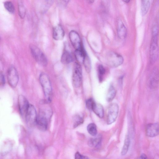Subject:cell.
Instances as JSON below:
<instances>
[{
	"label": "cell",
	"mask_w": 159,
	"mask_h": 159,
	"mask_svg": "<svg viewBox=\"0 0 159 159\" xmlns=\"http://www.w3.org/2000/svg\"><path fill=\"white\" fill-rule=\"evenodd\" d=\"M116 93V91L115 88L111 86L109 88L107 96V100L108 102L111 101L114 98Z\"/></svg>",
	"instance_id": "obj_21"
},
{
	"label": "cell",
	"mask_w": 159,
	"mask_h": 159,
	"mask_svg": "<svg viewBox=\"0 0 159 159\" xmlns=\"http://www.w3.org/2000/svg\"><path fill=\"white\" fill-rule=\"evenodd\" d=\"M83 118L79 115H76L73 118V127L76 128L83 122Z\"/></svg>",
	"instance_id": "obj_26"
},
{
	"label": "cell",
	"mask_w": 159,
	"mask_h": 159,
	"mask_svg": "<svg viewBox=\"0 0 159 159\" xmlns=\"http://www.w3.org/2000/svg\"><path fill=\"white\" fill-rule=\"evenodd\" d=\"M117 33L118 37L121 39L124 40L126 37L127 31L124 24L120 20H119L117 24Z\"/></svg>",
	"instance_id": "obj_13"
},
{
	"label": "cell",
	"mask_w": 159,
	"mask_h": 159,
	"mask_svg": "<svg viewBox=\"0 0 159 159\" xmlns=\"http://www.w3.org/2000/svg\"><path fill=\"white\" fill-rule=\"evenodd\" d=\"M93 1H91V0L89 1V2L90 3H92L93 2Z\"/></svg>",
	"instance_id": "obj_35"
},
{
	"label": "cell",
	"mask_w": 159,
	"mask_h": 159,
	"mask_svg": "<svg viewBox=\"0 0 159 159\" xmlns=\"http://www.w3.org/2000/svg\"><path fill=\"white\" fill-rule=\"evenodd\" d=\"M107 64L111 67H117L123 63L124 61L122 57L119 54L113 52H108L106 56Z\"/></svg>",
	"instance_id": "obj_2"
},
{
	"label": "cell",
	"mask_w": 159,
	"mask_h": 159,
	"mask_svg": "<svg viewBox=\"0 0 159 159\" xmlns=\"http://www.w3.org/2000/svg\"><path fill=\"white\" fill-rule=\"evenodd\" d=\"M86 54L83 48L78 49H75V55L77 61L80 63L83 62L85 57Z\"/></svg>",
	"instance_id": "obj_16"
},
{
	"label": "cell",
	"mask_w": 159,
	"mask_h": 159,
	"mask_svg": "<svg viewBox=\"0 0 159 159\" xmlns=\"http://www.w3.org/2000/svg\"><path fill=\"white\" fill-rule=\"evenodd\" d=\"M18 102L20 112L25 117L30 104L25 97L21 95L18 96Z\"/></svg>",
	"instance_id": "obj_10"
},
{
	"label": "cell",
	"mask_w": 159,
	"mask_h": 159,
	"mask_svg": "<svg viewBox=\"0 0 159 159\" xmlns=\"http://www.w3.org/2000/svg\"><path fill=\"white\" fill-rule=\"evenodd\" d=\"M123 1L125 3H129L130 2V0H124Z\"/></svg>",
	"instance_id": "obj_34"
},
{
	"label": "cell",
	"mask_w": 159,
	"mask_h": 159,
	"mask_svg": "<svg viewBox=\"0 0 159 159\" xmlns=\"http://www.w3.org/2000/svg\"><path fill=\"white\" fill-rule=\"evenodd\" d=\"M39 81L42 87L46 101H51L52 88L48 76L45 73H41L39 76Z\"/></svg>",
	"instance_id": "obj_1"
},
{
	"label": "cell",
	"mask_w": 159,
	"mask_h": 159,
	"mask_svg": "<svg viewBox=\"0 0 159 159\" xmlns=\"http://www.w3.org/2000/svg\"><path fill=\"white\" fill-rule=\"evenodd\" d=\"M150 6L149 0L141 1V12L143 15H145L148 12Z\"/></svg>",
	"instance_id": "obj_20"
},
{
	"label": "cell",
	"mask_w": 159,
	"mask_h": 159,
	"mask_svg": "<svg viewBox=\"0 0 159 159\" xmlns=\"http://www.w3.org/2000/svg\"><path fill=\"white\" fill-rule=\"evenodd\" d=\"M158 75L157 69H154L152 74L149 80L150 86L151 88L157 87L158 84Z\"/></svg>",
	"instance_id": "obj_15"
},
{
	"label": "cell",
	"mask_w": 159,
	"mask_h": 159,
	"mask_svg": "<svg viewBox=\"0 0 159 159\" xmlns=\"http://www.w3.org/2000/svg\"><path fill=\"white\" fill-rule=\"evenodd\" d=\"M141 159H148V158L145 154H142L141 155Z\"/></svg>",
	"instance_id": "obj_33"
},
{
	"label": "cell",
	"mask_w": 159,
	"mask_h": 159,
	"mask_svg": "<svg viewBox=\"0 0 159 159\" xmlns=\"http://www.w3.org/2000/svg\"><path fill=\"white\" fill-rule=\"evenodd\" d=\"M64 35V30L61 25H58L54 27L52 35L54 39L57 40H61L63 39Z\"/></svg>",
	"instance_id": "obj_14"
},
{
	"label": "cell",
	"mask_w": 159,
	"mask_h": 159,
	"mask_svg": "<svg viewBox=\"0 0 159 159\" xmlns=\"http://www.w3.org/2000/svg\"><path fill=\"white\" fill-rule=\"evenodd\" d=\"M83 63L87 72H90L91 69V64L89 58L87 54L85 55Z\"/></svg>",
	"instance_id": "obj_28"
},
{
	"label": "cell",
	"mask_w": 159,
	"mask_h": 159,
	"mask_svg": "<svg viewBox=\"0 0 159 159\" xmlns=\"http://www.w3.org/2000/svg\"><path fill=\"white\" fill-rule=\"evenodd\" d=\"M7 79L10 86L13 88L16 86L19 81V76L16 70L13 66H10L8 70Z\"/></svg>",
	"instance_id": "obj_7"
},
{
	"label": "cell",
	"mask_w": 159,
	"mask_h": 159,
	"mask_svg": "<svg viewBox=\"0 0 159 159\" xmlns=\"http://www.w3.org/2000/svg\"><path fill=\"white\" fill-rule=\"evenodd\" d=\"M101 139V137L100 136L91 138L88 142V145L91 147H97L100 143Z\"/></svg>",
	"instance_id": "obj_22"
},
{
	"label": "cell",
	"mask_w": 159,
	"mask_h": 159,
	"mask_svg": "<svg viewBox=\"0 0 159 159\" xmlns=\"http://www.w3.org/2000/svg\"><path fill=\"white\" fill-rule=\"evenodd\" d=\"M159 127L158 123L149 124L147 126L146 134L149 137H155L159 134Z\"/></svg>",
	"instance_id": "obj_12"
},
{
	"label": "cell",
	"mask_w": 159,
	"mask_h": 159,
	"mask_svg": "<svg viewBox=\"0 0 159 159\" xmlns=\"http://www.w3.org/2000/svg\"><path fill=\"white\" fill-rule=\"evenodd\" d=\"M98 72L99 75V79L100 80H102V76L103 75L105 72V70L102 65H100L98 67Z\"/></svg>",
	"instance_id": "obj_30"
},
{
	"label": "cell",
	"mask_w": 159,
	"mask_h": 159,
	"mask_svg": "<svg viewBox=\"0 0 159 159\" xmlns=\"http://www.w3.org/2000/svg\"><path fill=\"white\" fill-rule=\"evenodd\" d=\"M70 41L75 49L82 48L81 46V39L78 33L74 30H71L69 34Z\"/></svg>",
	"instance_id": "obj_11"
},
{
	"label": "cell",
	"mask_w": 159,
	"mask_h": 159,
	"mask_svg": "<svg viewBox=\"0 0 159 159\" xmlns=\"http://www.w3.org/2000/svg\"><path fill=\"white\" fill-rule=\"evenodd\" d=\"M37 117L35 107L32 105L30 104L25 116L27 124L30 125L36 124Z\"/></svg>",
	"instance_id": "obj_8"
},
{
	"label": "cell",
	"mask_w": 159,
	"mask_h": 159,
	"mask_svg": "<svg viewBox=\"0 0 159 159\" xmlns=\"http://www.w3.org/2000/svg\"><path fill=\"white\" fill-rule=\"evenodd\" d=\"M95 102L92 98L87 99L86 102V106L87 108L89 110H92L93 107Z\"/></svg>",
	"instance_id": "obj_29"
},
{
	"label": "cell",
	"mask_w": 159,
	"mask_h": 159,
	"mask_svg": "<svg viewBox=\"0 0 159 159\" xmlns=\"http://www.w3.org/2000/svg\"><path fill=\"white\" fill-rule=\"evenodd\" d=\"M75 159H88V158L87 156L83 155L78 152L75 153Z\"/></svg>",
	"instance_id": "obj_31"
},
{
	"label": "cell",
	"mask_w": 159,
	"mask_h": 159,
	"mask_svg": "<svg viewBox=\"0 0 159 159\" xmlns=\"http://www.w3.org/2000/svg\"><path fill=\"white\" fill-rule=\"evenodd\" d=\"M72 80L74 86L76 88L79 87L82 81V70L80 64L75 63L73 70Z\"/></svg>",
	"instance_id": "obj_5"
},
{
	"label": "cell",
	"mask_w": 159,
	"mask_h": 159,
	"mask_svg": "<svg viewBox=\"0 0 159 159\" xmlns=\"http://www.w3.org/2000/svg\"><path fill=\"white\" fill-rule=\"evenodd\" d=\"M50 117L45 112L40 111L39 115L37 116L36 122L39 129L42 131H46L48 126V120Z\"/></svg>",
	"instance_id": "obj_6"
},
{
	"label": "cell",
	"mask_w": 159,
	"mask_h": 159,
	"mask_svg": "<svg viewBox=\"0 0 159 159\" xmlns=\"http://www.w3.org/2000/svg\"><path fill=\"white\" fill-rule=\"evenodd\" d=\"M18 7L19 15L21 18L23 19L25 16L26 10L22 1H18Z\"/></svg>",
	"instance_id": "obj_19"
},
{
	"label": "cell",
	"mask_w": 159,
	"mask_h": 159,
	"mask_svg": "<svg viewBox=\"0 0 159 159\" xmlns=\"http://www.w3.org/2000/svg\"><path fill=\"white\" fill-rule=\"evenodd\" d=\"M12 148V144L10 142H7L3 146L1 153L2 155L8 154Z\"/></svg>",
	"instance_id": "obj_25"
},
{
	"label": "cell",
	"mask_w": 159,
	"mask_h": 159,
	"mask_svg": "<svg viewBox=\"0 0 159 159\" xmlns=\"http://www.w3.org/2000/svg\"><path fill=\"white\" fill-rule=\"evenodd\" d=\"M87 130L88 133L92 136H95L97 133L96 125L93 123L89 124L87 127Z\"/></svg>",
	"instance_id": "obj_24"
},
{
	"label": "cell",
	"mask_w": 159,
	"mask_h": 159,
	"mask_svg": "<svg viewBox=\"0 0 159 159\" xmlns=\"http://www.w3.org/2000/svg\"><path fill=\"white\" fill-rule=\"evenodd\" d=\"M4 5L6 9L10 13H13L15 9L13 3L11 1H7L4 2Z\"/></svg>",
	"instance_id": "obj_27"
},
{
	"label": "cell",
	"mask_w": 159,
	"mask_h": 159,
	"mask_svg": "<svg viewBox=\"0 0 159 159\" xmlns=\"http://www.w3.org/2000/svg\"><path fill=\"white\" fill-rule=\"evenodd\" d=\"M130 143L129 137L128 135H127L125 138L124 144L121 151L122 155H125L127 153L129 146Z\"/></svg>",
	"instance_id": "obj_23"
},
{
	"label": "cell",
	"mask_w": 159,
	"mask_h": 159,
	"mask_svg": "<svg viewBox=\"0 0 159 159\" xmlns=\"http://www.w3.org/2000/svg\"><path fill=\"white\" fill-rule=\"evenodd\" d=\"M5 82L4 79L2 75L0 74V85H3Z\"/></svg>",
	"instance_id": "obj_32"
},
{
	"label": "cell",
	"mask_w": 159,
	"mask_h": 159,
	"mask_svg": "<svg viewBox=\"0 0 159 159\" xmlns=\"http://www.w3.org/2000/svg\"><path fill=\"white\" fill-rule=\"evenodd\" d=\"M118 111L119 107L117 104L113 103L110 105L108 108L107 117V123L108 124H111L116 120L118 116Z\"/></svg>",
	"instance_id": "obj_9"
},
{
	"label": "cell",
	"mask_w": 159,
	"mask_h": 159,
	"mask_svg": "<svg viewBox=\"0 0 159 159\" xmlns=\"http://www.w3.org/2000/svg\"><path fill=\"white\" fill-rule=\"evenodd\" d=\"M73 61V57L70 53L67 50L64 51L61 58V62L64 64H68Z\"/></svg>",
	"instance_id": "obj_18"
},
{
	"label": "cell",
	"mask_w": 159,
	"mask_h": 159,
	"mask_svg": "<svg viewBox=\"0 0 159 159\" xmlns=\"http://www.w3.org/2000/svg\"><path fill=\"white\" fill-rule=\"evenodd\" d=\"M30 48L31 54L36 61L42 66H46L48 63L47 59L40 49L34 45H31Z\"/></svg>",
	"instance_id": "obj_4"
},
{
	"label": "cell",
	"mask_w": 159,
	"mask_h": 159,
	"mask_svg": "<svg viewBox=\"0 0 159 159\" xmlns=\"http://www.w3.org/2000/svg\"><path fill=\"white\" fill-rule=\"evenodd\" d=\"M99 117L102 118L104 116V110L102 106L100 104L94 103L92 110Z\"/></svg>",
	"instance_id": "obj_17"
},
{
	"label": "cell",
	"mask_w": 159,
	"mask_h": 159,
	"mask_svg": "<svg viewBox=\"0 0 159 159\" xmlns=\"http://www.w3.org/2000/svg\"><path fill=\"white\" fill-rule=\"evenodd\" d=\"M152 37L150 48V59L151 63H154L158 56V34H152Z\"/></svg>",
	"instance_id": "obj_3"
}]
</instances>
